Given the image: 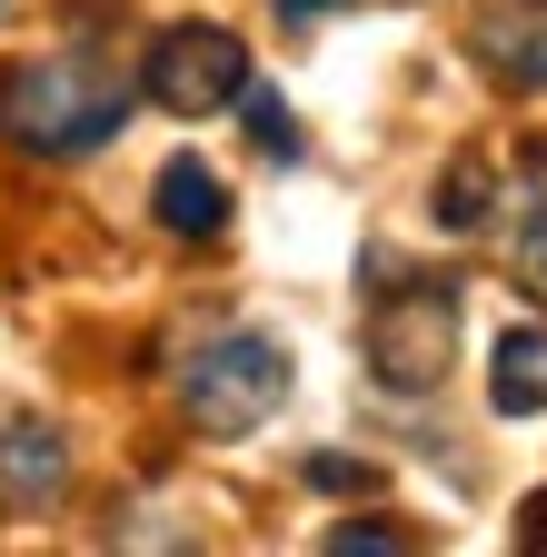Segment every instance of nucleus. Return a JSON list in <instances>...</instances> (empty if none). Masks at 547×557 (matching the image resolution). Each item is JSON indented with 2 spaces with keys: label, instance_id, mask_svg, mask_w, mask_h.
I'll use <instances>...</instances> for the list:
<instances>
[{
  "label": "nucleus",
  "instance_id": "f8f14e48",
  "mask_svg": "<svg viewBox=\"0 0 547 557\" xmlns=\"http://www.w3.org/2000/svg\"><path fill=\"white\" fill-rule=\"evenodd\" d=\"M328 547H338V557H388V547H408V537H398V528H369V518H359V528H328Z\"/></svg>",
  "mask_w": 547,
  "mask_h": 557
},
{
  "label": "nucleus",
  "instance_id": "f03ea898",
  "mask_svg": "<svg viewBox=\"0 0 547 557\" xmlns=\"http://www.w3.org/2000/svg\"><path fill=\"white\" fill-rule=\"evenodd\" d=\"M279 398H289V348L259 338V329H229L210 348H189V369H179V408L210 438H249Z\"/></svg>",
  "mask_w": 547,
  "mask_h": 557
},
{
  "label": "nucleus",
  "instance_id": "9d476101",
  "mask_svg": "<svg viewBox=\"0 0 547 557\" xmlns=\"http://www.w3.org/2000/svg\"><path fill=\"white\" fill-rule=\"evenodd\" d=\"M508 259H518V289L547 299V199H537V189L518 199V249H508Z\"/></svg>",
  "mask_w": 547,
  "mask_h": 557
},
{
  "label": "nucleus",
  "instance_id": "dca6fc26",
  "mask_svg": "<svg viewBox=\"0 0 547 557\" xmlns=\"http://www.w3.org/2000/svg\"><path fill=\"white\" fill-rule=\"evenodd\" d=\"M0 11H11V0H0Z\"/></svg>",
  "mask_w": 547,
  "mask_h": 557
},
{
  "label": "nucleus",
  "instance_id": "39448f33",
  "mask_svg": "<svg viewBox=\"0 0 547 557\" xmlns=\"http://www.w3.org/2000/svg\"><path fill=\"white\" fill-rule=\"evenodd\" d=\"M150 209H160L170 239H220V230H229V189H220L210 160H170V170L150 180Z\"/></svg>",
  "mask_w": 547,
  "mask_h": 557
},
{
  "label": "nucleus",
  "instance_id": "7ed1b4c3",
  "mask_svg": "<svg viewBox=\"0 0 547 557\" xmlns=\"http://www.w3.org/2000/svg\"><path fill=\"white\" fill-rule=\"evenodd\" d=\"M448 348H458V278H378V309H369L378 388H438Z\"/></svg>",
  "mask_w": 547,
  "mask_h": 557
},
{
  "label": "nucleus",
  "instance_id": "2eb2a0df",
  "mask_svg": "<svg viewBox=\"0 0 547 557\" xmlns=\"http://www.w3.org/2000/svg\"><path fill=\"white\" fill-rule=\"evenodd\" d=\"M328 11H359V0H279V21H328Z\"/></svg>",
  "mask_w": 547,
  "mask_h": 557
},
{
  "label": "nucleus",
  "instance_id": "f257e3e1",
  "mask_svg": "<svg viewBox=\"0 0 547 557\" xmlns=\"http://www.w3.org/2000/svg\"><path fill=\"white\" fill-rule=\"evenodd\" d=\"M120 120H129V81L100 50H50V60H21L0 81V129L40 160L100 150V139H120Z\"/></svg>",
  "mask_w": 547,
  "mask_h": 557
},
{
  "label": "nucleus",
  "instance_id": "20e7f679",
  "mask_svg": "<svg viewBox=\"0 0 547 557\" xmlns=\"http://www.w3.org/2000/svg\"><path fill=\"white\" fill-rule=\"evenodd\" d=\"M140 90L170 110V120H210L249 90V40H229L220 21H179L150 40V70H140Z\"/></svg>",
  "mask_w": 547,
  "mask_h": 557
},
{
  "label": "nucleus",
  "instance_id": "ddd939ff",
  "mask_svg": "<svg viewBox=\"0 0 547 557\" xmlns=\"http://www.w3.org/2000/svg\"><path fill=\"white\" fill-rule=\"evenodd\" d=\"M309 487H369L359 458H309Z\"/></svg>",
  "mask_w": 547,
  "mask_h": 557
},
{
  "label": "nucleus",
  "instance_id": "423d86ee",
  "mask_svg": "<svg viewBox=\"0 0 547 557\" xmlns=\"http://www.w3.org/2000/svg\"><path fill=\"white\" fill-rule=\"evenodd\" d=\"M488 408L498 418H537L547 408V329H508L488 348Z\"/></svg>",
  "mask_w": 547,
  "mask_h": 557
},
{
  "label": "nucleus",
  "instance_id": "0eeeda50",
  "mask_svg": "<svg viewBox=\"0 0 547 557\" xmlns=\"http://www.w3.org/2000/svg\"><path fill=\"white\" fill-rule=\"evenodd\" d=\"M477 60H488L508 90H547V21H488L477 30Z\"/></svg>",
  "mask_w": 547,
  "mask_h": 557
},
{
  "label": "nucleus",
  "instance_id": "6e6552de",
  "mask_svg": "<svg viewBox=\"0 0 547 557\" xmlns=\"http://www.w3.org/2000/svg\"><path fill=\"white\" fill-rule=\"evenodd\" d=\"M488 189H498V170L468 150V160L438 180V230H477V220H488Z\"/></svg>",
  "mask_w": 547,
  "mask_h": 557
},
{
  "label": "nucleus",
  "instance_id": "4468645a",
  "mask_svg": "<svg viewBox=\"0 0 547 557\" xmlns=\"http://www.w3.org/2000/svg\"><path fill=\"white\" fill-rule=\"evenodd\" d=\"M518 547H547V487H537V498L518 508Z\"/></svg>",
  "mask_w": 547,
  "mask_h": 557
},
{
  "label": "nucleus",
  "instance_id": "1a4fd4ad",
  "mask_svg": "<svg viewBox=\"0 0 547 557\" xmlns=\"http://www.w3.org/2000/svg\"><path fill=\"white\" fill-rule=\"evenodd\" d=\"M239 110H249V139H259L269 160H299V150H309V139H299V110H289L279 90H259V81H249V90H239Z\"/></svg>",
  "mask_w": 547,
  "mask_h": 557
},
{
  "label": "nucleus",
  "instance_id": "9b49d317",
  "mask_svg": "<svg viewBox=\"0 0 547 557\" xmlns=\"http://www.w3.org/2000/svg\"><path fill=\"white\" fill-rule=\"evenodd\" d=\"M0 468H11L21 487H50V478H60V448H50V429H21V448H0Z\"/></svg>",
  "mask_w": 547,
  "mask_h": 557
}]
</instances>
